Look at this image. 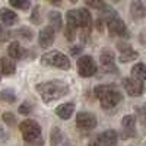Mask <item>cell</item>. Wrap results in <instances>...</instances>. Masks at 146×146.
Masks as SVG:
<instances>
[{
    "instance_id": "obj_25",
    "label": "cell",
    "mask_w": 146,
    "mask_h": 146,
    "mask_svg": "<svg viewBox=\"0 0 146 146\" xmlns=\"http://www.w3.org/2000/svg\"><path fill=\"white\" fill-rule=\"evenodd\" d=\"M10 5L19 10H28L29 9V0H10Z\"/></svg>"
},
{
    "instance_id": "obj_24",
    "label": "cell",
    "mask_w": 146,
    "mask_h": 146,
    "mask_svg": "<svg viewBox=\"0 0 146 146\" xmlns=\"http://www.w3.org/2000/svg\"><path fill=\"white\" fill-rule=\"evenodd\" d=\"M13 35H16V36H22L23 40H27V41H31L32 40V31L29 29V28H19V29H16V31H13L12 32Z\"/></svg>"
},
{
    "instance_id": "obj_22",
    "label": "cell",
    "mask_w": 146,
    "mask_h": 146,
    "mask_svg": "<svg viewBox=\"0 0 146 146\" xmlns=\"http://www.w3.org/2000/svg\"><path fill=\"white\" fill-rule=\"evenodd\" d=\"M66 22H67V25H70V27H73V28L79 29V21H78V10H69L67 13H66Z\"/></svg>"
},
{
    "instance_id": "obj_9",
    "label": "cell",
    "mask_w": 146,
    "mask_h": 146,
    "mask_svg": "<svg viewBox=\"0 0 146 146\" xmlns=\"http://www.w3.org/2000/svg\"><path fill=\"white\" fill-rule=\"evenodd\" d=\"M107 27H108V31L111 35H115V36H126L127 35L126 23L118 18V15L113 16L110 21H107Z\"/></svg>"
},
{
    "instance_id": "obj_37",
    "label": "cell",
    "mask_w": 146,
    "mask_h": 146,
    "mask_svg": "<svg viewBox=\"0 0 146 146\" xmlns=\"http://www.w3.org/2000/svg\"><path fill=\"white\" fill-rule=\"evenodd\" d=\"M88 146H104V145H102V143H101L98 139H95V140L89 142V145H88Z\"/></svg>"
},
{
    "instance_id": "obj_13",
    "label": "cell",
    "mask_w": 146,
    "mask_h": 146,
    "mask_svg": "<svg viewBox=\"0 0 146 146\" xmlns=\"http://www.w3.org/2000/svg\"><path fill=\"white\" fill-rule=\"evenodd\" d=\"M98 139L104 146H114L118 140V135H117V131L113 130V129H108L105 131H102L101 135H98Z\"/></svg>"
},
{
    "instance_id": "obj_15",
    "label": "cell",
    "mask_w": 146,
    "mask_h": 146,
    "mask_svg": "<svg viewBox=\"0 0 146 146\" xmlns=\"http://www.w3.org/2000/svg\"><path fill=\"white\" fill-rule=\"evenodd\" d=\"M0 22L6 27H10V25H15L18 22V15L15 13L13 10H10L7 7H2L0 9Z\"/></svg>"
},
{
    "instance_id": "obj_21",
    "label": "cell",
    "mask_w": 146,
    "mask_h": 146,
    "mask_svg": "<svg viewBox=\"0 0 146 146\" xmlns=\"http://www.w3.org/2000/svg\"><path fill=\"white\" fill-rule=\"evenodd\" d=\"M0 100L7 102V104H13L16 101V94H15L13 89L6 88V89H3L2 92H0Z\"/></svg>"
},
{
    "instance_id": "obj_17",
    "label": "cell",
    "mask_w": 146,
    "mask_h": 146,
    "mask_svg": "<svg viewBox=\"0 0 146 146\" xmlns=\"http://www.w3.org/2000/svg\"><path fill=\"white\" fill-rule=\"evenodd\" d=\"M25 48L21 47V44L18 41H13V42H10L9 44V48H7V54L10 58H22V57H25Z\"/></svg>"
},
{
    "instance_id": "obj_12",
    "label": "cell",
    "mask_w": 146,
    "mask_h": 146,
    "mask_svg": "<svg viewBox=\"0 0 146 146\" xmlns=\"http://www.w3.org/2000/svg\"><path fill=\"white\" fill-rule=\"evenodd\" d=\"M130 15L135 21H140L146 16V7L142 0H133L130 3Z\"/></svg>"
},
{
    "instance_id": "obj_2",
    "label": "cell",
    "mask_w": 146,
    "mask_h": 146,
    "mask_svg": "<svg viewBox=\"0 0 146 146\" xmlns=\"http://www.w3.org/2000/svg\"><path fill=\"white\" fill-rule=\"evenodd\" d=\"M94 94L100 100L101 107L105 110H111L117 107L123 100V95L114 85H100L94 89Z\"/></svg>"
},
{
    "instance_id": "obj_23",
    "label": "cell",
    "mask_w": 146,
    "mask_h": 146,
    "mask_svg": "<svg viewBox=\"0 0 146 146\" xmlns=\"http://www.w3.org/2000/svg\"><path fill=\"white\" fill-rule=\"evenodd\" d=\"M50 140H51V146H58L60 143H62V140H63V135H62V130H60L58 127H53Z\"/></svg>"
},
{
    "instance_id": "obj_28",
    "label": "cell",
    "mask_w": 146,
    "mask_h": 146,
    "mask_svg": "<svg viewBox=\"0 0 146 146\" xmlns=\"http://www.w3.org/2000/svg\"><path fill=\"white\" fill-rule=\"evenodd\" d=\"M5 27H6V25L0 23V41H7V40L10 38V35H13V34H12V31L6 29Z\"/></svg>"
},
{
    "instance_id": "obj_31",
    "label": "cell",
    "mask_w": 146,
    "mask_h": 146,
    "mask_svg": "<svg viewBox=\"0 0 146 146\" xmlns=\"http://www.w3.org/2000/svg\"><path fill=\"white\" fill-rule=\"evenodd\" d=\"M31 110H32V107H31L28 102H23V104H21V107H19V113L23 114V115H28V114L31 113Z\"/></svg>"
},
{
    "instance_id": "obj_36",
    "label": "cell",
    "mask_w": 146,
    "mask_h": 146,
    "mask_svg": "<svg viewBox=\"0 0 146 146\" xmlns=\"http://www.w3.org/2000/svg\"><path fill=\"white\" fill-rule=\"evenodd\" d=\"M50 5H53V6H62V2L63 0H47Z\"/></svg>"
},
{
    "instance_id": "obj_10",
    "label": "cell",
    "mask_w": 146,
    "mask_h": 146,
    "mask_svg": "<svg viewBox=\"0 0 146 146\" xmlns=\"http://www.w3.org/2000/svg\"><path fill=\"white\" fill-rule=\"evenodd\" d=\"M54 36H56V31L51 25H48L45 28H42L38 34V44L41 48H48L51 47L54 42Z\"/></svg>"
},
{
    "instance_id": "obj_8",
    "label": "cell",
    "mask_w": 146,
    "mask_h": 146,
    "mask_svg": "<svg viewBox=\"0 0 146 146\" xmlns=\"http://www.w3.org/2000/svg\"><path fill=\"white\" fill-rule=\"evenodd\" d=\"M100 63L101 67L107 73H117V66H115V57L111 50H102L100 54Z\"/></svg>"
},
{
    "instance_id": "obj_34",
    "label": "cell",
    "mask_w": 146,
    "mask_h": 146,
    "mask_svg": "<svg viewBox=\"0 0 146 146\" xmlns=\"http://www.w3.org/2000/svg\"><path fill=\"white\" fill-rule=\"evenodd\" d=\"M117 47H118L120 53H121V51H126V50H129V48H131L129 44H124V42H118V44H117Z\"/></svg>"
},
{
    "instance_id": "obj_20",
    "label": "cell",
    "mask_w": 146,
    "mask_h": 146,
    "mask_svg": "<svg viewBox=\"0 0 146 146\" xmlns=\"http://www.w3.org/2000/svg\"><path fill=\"white\" fill-rule=\"evenodd\" d=\"M137 57H139V53H137V51H135L133 48H129V50L121 51V53H120L118 60H120L121 63H129V62H133V60H136Z\"/></svg>"
},
{
    "instance_id": "obj_18",
    "label": "cell",
    "mask_w": 146,
    "mask_h": 146,
    "mask_svg": "<svg viewBox=\"0 0 146 146\" xmlns=\"http://www.w3.org/2000/svg\"><path fill=\"white\" fill-rule=\"evenodd\" d=\"M48 21H50V25L54 28V31H60L63 27V21H62V13L60 12H50L48 13Z\"/></svg>"
},
{
    "instance_id": "obj_3",
    "label": "cell",
    "mask_w": 146,
    "mask_h": 146,
    "mask_svg": "<svg viewBox=\"0 0 146 146\" xmlns=\"http://www.w3.org/2000/svg\"><path fill=\"white\" fill-rule=\"evenodd\" d=\"M41 63L45 66H51L56 69L62 70H69L70 69V60L67 58L66 54L60 51H48L41 57Z\"/></svg>"
},
{
    "instance_id": "obj_4",
    "label": "cell",
    "mask_w": 146,
    "mask_h": 146,
    "mask_svg": "<svg viewBox=\"0 0 146 146\" xmlns=\"http://www.w3.org/2000/svg\"><path fill=\"white\" fill-rule=\"evenodd\" d=\"M19 130L25 142H31L41 137V127L35 120H23L19 124Z\"/></svg>"
},
{
    "instance_id": "obj_1",
    "label": "cell",
    "mask_w": 146,
    "mask_h": 146,
    "mask_svg": "<svg viewBox=\"0 0 146 146\" xmlns=\"http://www.w3.org/2000/svg\"><path fill=\"white\" fill-rule=\"evenodd\" d=\"M36 92L40 94L41 100L44 102H51L67 95L69 86L63 80H48V82H41L36 85Z\"/></svg>"
},
{
    "instance_id": "obj_14",
    "label": "cell",
    "mask_w": 146,
    "mask_h": 146,
    "mask_svg": "<svg viewBox=\"0 0 146 146\" xmlns=\"http://www.w3.org/2000/svg\"><path fill=\"white\" fill-rule=\"evenodd\" d=\"M16 72V64L13 60L7 57H0V75L2 76H12Z\"/></svg>"
},
{
    "instance_id": "obj_19",
    "label": "cell",
    "mask_w": 146,
    "mask_h": 146,
    "mask_svg": "<svg viewBox=\"0 0 146 146\" xmlns=\"http://www.w3.org/2000/svg\"><path fill=\"white\" fill-rule=\"evenodd\" d=\"M131 78L139 79V80H146V64L136 63L131 67Z\"/></svg>"
},
{
    "instance_id": "obj_30",
    "label": "cell",
    "mask_w": 146,
    "mask_h": 146,
    "mask_svg": "<svg viewBox=\"0 0 146 146\" xmlns=\"http://www.w3.org/2000/svg\"><path fill=\"white\" fill-rule=\"evenodd\" d=\"M3 121L6 124H9V126H13L15 123H16V117H15V114H12V113H9V111H6V113H3Z\"/></svg>"
},
{
    "instance_id": "obj_5",
    "label": "cell",
    "mask_w": 146,
    "mask_h": 146,
    "mask_svg": "<svg viewBox=\"0 0 146 146\" xmlns=\"http://www.w3.org/2000/svg\"><path fill=\"white\" fill-rule=\"evenodd\" d=\"M96 70H98V66H96L95 60L91 56H82L78 58V73L82 78H91L94 76Z\"/></svg>"
},
{
    "instance_id": "obj_7",
    "label": "cell",
    "mask_w": 146,
    "mask_h": 146,
    "mask_svg": "<svg viewBox=\"0 0 146 146\" xmlns=\"http://www.w3.org/2000/svg\"><path fill=\"white\" fill-rule=\"evenodd\" d=\"M123 86L130 96H140L145 92V83L143 80L135 78H126L123 79Z\"/></svg>"
},
{
    "instance_id": "obj_27",
    "label": "cell",
    "mask_w": 146,
    "mask_h": 146,
    "mask_svg": "<svg viewBox=\"0 0 146 146\" xmlns=\"http://www.w3.org/2000/svg\"><path fill=\"white\" fill-rule=\"evenodd\" d=\"M31 22L34 25H40L41 23V15H40V6H35L32 9V15H31Z\"/></svg>"
},
{
    "instance_id": "obj_29",
    "label": "cell",
    "mask_w": 146,
    "mask_h": 146,
    "mask_svg": "<svg viewBox=\"0 0 146 146\" xmlns=\"http://www.w3.org/2000/svg\"><path fill=\"white\" fill-rule=\"evenodd\" d=\"M85 3L88 6H91L92 9H102L105 6L104 0H85Z\"/></svg>"
},
{
    "instance_id": "obj_38",
    "label": "cell",
    "mask_w": 146,
    "mask_h": 146,
    "mask_svg": "<svg viewBox=\"0 0 146 146\" xmlns=\"http://www.w3.org/2000/svg\"><path fill=\"white\" fill-rule=\"evenodd\" d=\"M3 135H5V131H3V129H2V127H0V136H3Z\"/></svg>"
},
{
    "instance_id": "obj_39",
    "label": "cell",
    "mask_w": 146,
    "mask_h": 146,
    "mask_svg": "<svg viewBox=\"0 0 146 146\" xmlns=\"http://www.w3.org/2000/svg\"><path fill=\"white\" fill-rule=\"evenodd\" d=\"M70 2H72V3H76V2H78V0H70Z\"/></svg>"
},
{
    "instance_id": "obj_26",
    "label": "cell",
    "mask_w": 146,
    "mask_h": 146,
    "mask_svg": "<svg viewBox=\"0 0 146 146\" xmlns=\"http://www.w3.org/2000/svg\"><path fill=\"white\" fill-rule=\"evenodd\" d=\"M76 28H73V27H70V25H66V28H64V36H66V40L67 41H75V38H76Z\"/></svg>"
},
{
    "instance_id": "obj_35",
    "label": "cell",
    "mask_w": 146,
    "mask_h": 146,
    "mask_svg": "<svg viewBox=\"0 0 146 146\" xmlns=\"http://www.w3.org/2000/svg\"><path fill=\"white\" fill-rule=\"evenodd\" d=\"M80 51H82V47H79V45H76V47L72 48V54H73V56H78Z\"/></svg>"
},
{
    "instance_id": "obj_33",
    "label": "cell",
    "mask_w": 146,
    "mask_h": 146,
    "mask_svg": "<svg viewBox=\"0 0 146 146\" xmlns=\"http://www.w3.org/2000/svg\"><path fill=\"white\" fill-rule=\"evenodd\" d=\"M104 22H105V21H104L102 18H100L98 21H96V29H98L100 32L104 31Z\"/></svg>"
},
{
    "instance_id": "obj_6",
    "label": "cell",
    "mask_w": 146,
    "mask_h": 146,
    "mask_svg": "<svg viewBox=\"0 0 146 146\" xmlns=\"http://www.w3.org/2000/svg\"><path fill=\"white\" fill-rule=\"evenodd\" d=\"M98 121H96L95 114L88 111H80L76 115V127L82 131H91L96 127Z\"/></svg>"
},
{
    "instance_id": "obj_16",
    "label": "cell",
    "mask_w": 146,
    "mask_h": 146,
    "mask_svg": "<svg viewBox=\"0 0 146 146\" xmlns=\"http://www.w3.org/2000/svg\"><path fill=\"white\" fill-rule=\"evenodd\" d=\"M73 113H75V104L73 102H64L56 108V114L62 120H69L73 115Z\"/></svg>"
},
{
    "instance_id": "obj_11",
    "label": "cell",
    "mask_w": 146,
    "mask_h": 146,
    "mask_svg": "<svg viewBox=\"0 0 146 146\" xmlns=\"http://www.w3.org/2000/svg\"><path fill=\"white\" fill-rule=\"evenodd\" d=\"M121 127H123V139H129L136 135V117L135 115H124L121 120Z\"/></svg>"
},
{
    "instance_id": "obj_32",
    "label": "cell",
    "mask_w": 146,
    "mask_h": 146,
    "mask_svg": "<svg viewBox=\"0 0 146 146\" xmlns=\"http://www.w3.org/2000/svg\"><path fill=\"white\" fill-rule=\"evenodd\" d=\"M25 146H44V140L41 137H38V139L31 140V142H25Z\"/></svg>"
},
{
    "instance_id": "obj_40",
    "label": "cell",
    "mask_w": 146,
    "mask_h": 146,
    "mask_svg": "<svg viewBox=\"0 0 146 146\" xmlns=\"http://www.w3.org/2000/svg\"><path fill=\"white\" fill-rule=\"evenodd\" d=\"M113 2H114V3H118V2H120V0H113Z\"/></svg>"
}]
</instances>
